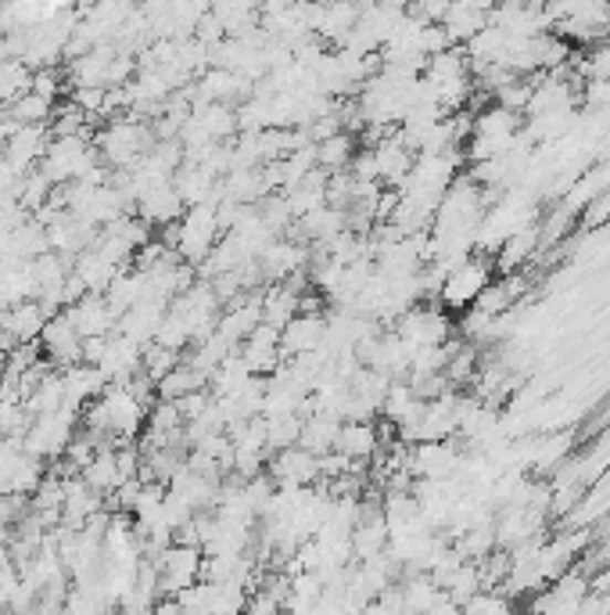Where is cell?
I'll return each instance as SVG.
<instances>
[{
    "label": "cell",
    "mask_w": 610,
    "mask_h": 615,
    "mask_svg": "<svg viewBox=\"0 0 610 615\" xmlns=\"http://www.w3.org/2000/svg\"><path fill=\"white\" fill-rule=\"evenodd\" d=\"M40 338H43V346H48V356L54 364L72 367V364L83 361V335L76 332V324L69 321V313H62V317H54V321L43 324Z\"/></svg>",
    "instance_id": "1"
},
{
    "label": "cell",
    "mask_w": 610,
    "mask_h": 615,
    "mask_svg": "<svg viewBox=\"0 0 610 615\" xmlns=\"http://www.w3.org/2000/svg\"><path fill=\"white\" fill-rule=\"evenodd\" d=\"M69 321L76 324V332L83 338H97V335H108L112 324L119 317H115L108 299H101L97 292H86V295L76 299V306L69 310Z\"/></svg>",
    "instance_id": "2"
},
{
    "label": "cell",
    "mask_w": 610,
    "mask_h": 615,
    "mask_svg": "<svg viewBox=\"0 0 610 615\" xmlns=\"http://www.w3.org/2000/svg\"><path fill=\"white\" fill-rule=\"evenodd\" d=\"M201 562H198V551L191 543H180V548H169L162 554V562H158V580H162L166 591H177L183 594L187 586L198 580Z\"/></svg>",
    "instance_id": "3"
},
{
    "label": "cell",
    "mask_w": 610,
    "mask_h": 615,
    "mask_svg": "<svg viewBox=\"0 0 610 615\" xmlns=\"http://www.w3.org/2000/svg\"><path fill=\"white\" fill-rule=\"evenodd\" d=\"M212 238H215V217H212V209H206V206L191 209V217L183 220L180 252L187 256V260H201V256L212 252Z\"/></svg>",
    "instance_id": "4"
},
{
    "label": "cell",
    "mask_w": 610,
    "mask_h": 615,
    "mask_svg": "<svg viewBox=\"0 0 610 615\" xmlns=\"http://www.w3.org/2000/svg\"><path fill=\"white\" fill-rule=\"evenodd\" d=\"M48 112H51V102L48 97H40L36 91L14 102V119L19 123H40V119H48Z\"/></svg>",
    "instance_id": "5"
}]
</instances>
